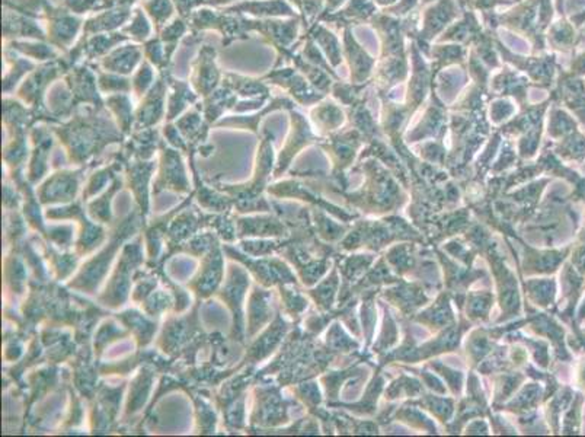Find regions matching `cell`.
<instances>
[{
	"instance_id": "2",
	"label": "cell",
	"mask_w": 585,
	"mask_h": 437,
	"mask_svg": "<svg viewBox=\"0 0 585 437\" xmlns=\"http://www.w3.org/2000/svg\"><path fill=\"white\" fill-rule=\"evenodd\" d=\"M459 6L457 0H437L423 11L421 28L411 36L423 53H430V43L459 17Z\"/></svg>"
},
{
	"instance_id": "26",
	"label": "cell",
	"mask_w": 585,
	"mask_h": 437,
	"mask_svg": "<svg viewBox=\"0 0 585 437\" xmlns=\"http://www.w3.org/2000/svg\"><path fill=\"white\" fill-rule=\"evenodd\" d=\"M398 0H375L376 4L379 6H383L384 9L389 8L391 4H395Z\"/></svg>"
},
{
	"instance_id": "5",
	"label": "cell",
	"mask_w": 585,
	"mask_h": 437,
	"mask_svg": "<svg viewBox=\"0 0 585 437\" xmlns=\"http://www.w3.org/2000/svg\"><path fill=\"white\" fill-rule=\"evenodd\" d=\"M343 52L348 61L352 83L359 85V83L368 82V77L373 75V70L376 69V60L373 57L368 56L364 47H361L359 41L355 40L350 27H344Z\"/></svg>"
},
{
	"instance_id": "17",
	"label": "cell",
	"mask_w": 585,
	"mask_h": 437,
	"mask_svg": "<svg viewBox=\"0 0 585 437\" xmlns=\"http://www.w3.org/2000/svg\"><path fill=\"white\" fill-rule=\"evenodd\" d=\"M154 163H138L130 170V186L133 187L138 195V203L145 211H147V197H146V186L149 181L150 172L154 171Z\"/></svg>"
},
{
	"instance_id": "10",
	"label": "cell",
	"mask_w": 585,
	"mask_h": 437,
	"mask_svg": "<svg viewBox=\"0 0 585 437\" xmlns=\"http://www.w3.org/2000/svg\"><path fill=\"white\" fill-rule=\"evenodd\" d=\"M81 172H61L54 175L53 179L43 187L41 190V202H60L75 197L79 184Z\"/></svg>"
},
{
	"instance_id": "6",
	"label": "cell",
	"mask_w": 585,
	"mask_h": 437,
	"mask_svg": "<svg viewBox=\"0 0 585 437\" xmlns=\"http://www.w3.org/2000/svg\"><path fill=\"white\" fill-rule=\"evenodd\" d=\"M44 8L49 17V40L59 49H69V45L76 38L77 31L81 28L82 20L69 15L65 9L53 11L47 2L44 4Z\"/></svg>"
},
{
	"instance_id": "14",
	"label": "cell",
	"mask_w": 585,
	"mask_h": 437,
	"mask_svg": "<svg viewBox=\"0 0 585 437\" xmlns=\"http://www.w3.org/2000/svg\"><path fill=\"white\" fill-rule=\"evenodd\" d=\"M166 81H168V85L172 88L166 117L168 120H174L188 104L197 101V92H193L186 82L178 81L175 77L170 76V73H166Z\"/></svg>"
},
{
	"instance_id": "16",
	"label": "cell",
	"mask_w": 585,
	"mask_h": 437,
	"mask_svg": "<svg viewBox=\"0 0 585 437\" xmlns=\"http://www.w3.org/2000/svg\"><path fill=\"white\" fill-rule=\"evenodd\" d=\"M223 85L229 86L233 92L241 93L243 97H255V95H268L270 90L263 81H255L249 77L238 76V75H223Z\"/></svg>"
},
{
	"instance_id": "1",
	"label": "cell",
	"mask_w": 585,
	"mask_h": 437,
	"mask_svg": "<svg viewBox=\"0 0 585 437\" xmlns=\"http://www.w3.org/2000/svg\"><path fill=\"white\" fill-rule=\"evenodd\" d=\"M489 27H504L529 38L533 53L545 49V29L552 20L550 0H521L520 4L504 13L485 12Z\"/></svg>"
},
{
	"instance_id": "15",
	"label": "cell",
	"mask_w": 585,
	"mask_h": 437,
	"mask_svg": "<svg viewBox=\"0 0 585 437\" xmlns=\"http://www.w3.org/2000/svg\"><path fill=\"white\" fill-rule=\"evenodd\" d=\"M248 286L247 275L243 273L236 272L231 275L229 283L226 288L223 289L222 298L226 300L232 311L234 314V321L238 318V330L242 331V315H241V305H242L243 295H245V289Z\"/></svg>"
},
{
	"instance_id": "12",
	"label": "cell",
	"mask_w": 585,
	"mask_h": 437,
	"mask_svg": "<svg viewBox=\"0 0 585 437\" xmlns=\"http://www.w3.org/2000/svg\"><path fill=\"white\" fill-rule=\"evenodd\" d=\"M220 277H222V255L216 248L214 251L211 250L209 258L204 261L198 279H195L194 283L191 284V288H194L202 298H206L213 293L220 282Z\"/></svg>"
},
{
	"instance_id": "4",
	"label": "cell",
	"mask_w": 585,
	"mask_h": 437,
	"mask_svg": "<svg viewBox=\"0 0 585 437\" xmlns=\"http://www.w3.org/2000/svg\"><path fill=\"white\" fill-rule=\"evenodd\" d=\"M495 45H497V52H500L501 57L505 61L514 65V68L520 70V72H525L530 81L534 82L537 86L549 85L552 82V56L521 57L511 53L500 40H495Z\"/></svg>"
},
{
	"instance_id": "27",
	"label": "cell",
	"mask_w": 585,
	"mask_h": 437,
	"mask_svg": "<svg viewBox=\"0 0 585 437\" xmlns=\"http://www.w3.org/2000/svg\"><path fill=\"white\" fill-rule=\"evenodd\" d=\"M434 2H437V0H421L423 4H434Z\"/></svg>"
},
{
	"instance_id": "21",
	"label": "cell",
	"mask_w": 585,
	"mask_h": 437,
	"mask_svg": "<svg viewBox=\"0 0 585 437\" xmlns=\"http://www.w3.org/2000/svg\"><path fill=\"white\" fill-rule=\"evenodd\" d=\"M123 33L130 34V38H134L136 41H143L152 33V27H150L149 20L145 17L142 9H138L134 12L133 20L129 27L123 29Z\"/></svg>"
},
{
	"instance_id": "25",
	"label": "cell",
	"mask_w": 585,
	"mask_h": 437,
	"mask_svg": "<svg viewBox=\"0 0 585 437\" xmlns=\"http://www.w3.org/2000/svg\"><path fill=\"white\" fill-rule=\"evenodd\" d=\"M234 2V0H202V4H210V6H220V4H227Z\"/></svg>"
},
{
	"instance_id": "23",
	"label": "cell",
	"mask_w": 585,
	"mask_h": 437,
	"mask_svg": "<svg viewBox=\"0 0 585 437\" xmlns=\"http://www.w3.org/2000/svg\"><path fill=\"white\" fill-rule=\"evenodd\" d=\"M152 83H154V70L150 68L149 63L145 61L140 66L138 72L136 73L133 81H131V86H133L136 95H145L147 88H152Z\"/></svg>"
},
{
	"instance_id": "24",
	"label": "cell",
	"mask_w": 585,
	"mask_h": 437,
	"mask_svg": "<svg viewBox=\"0 0 585 437\" xmlns=\"http://www.w3.org/2000/svg\"><path fill=\"white\" fill-rule=\"evenodd\" d=\"M420 0H399L395 4H391L389 8L384 9V13L391 15V17L402 18L405 15L414 12Z\"/></svg>"
},
{
	"instance_id": "11",
	"label": "cell",
	"mask_w": 585,
	"mask_h": 437,
	"mask_svg": "<svg viewBox=\"0 0 585 437\" xmlns=\"http://www.w3.org/2000/svg\"><path fill=\"white\" fill-rule=\"evenodd\" d=\"M142 56L143 50L138 45H124L122 49L114 50L113 53L107 54L106 59H102L99 65L106 72L129 75L133 72Z\"/></svg>"
},
{
	"instance_id": "7",
	"label": "cell",
	"mask_w": 585,
	"mask_h": 437,
	"mask_svg": "<svg viewBox=\"0 0 585 437\" xmlns=\"http://www.w3.org/2000/svg\"><path fill=\"white\" fill-rule=\"evenodd\" d=\"M161 73V77L150 88L149 93H146L145 101L142 102V106H140L138 113H136L138 127L149 129L150 126L156 124L162 118L168 81H166V70Z\"/></svg>"
},
{
	"instance_id": "9",
	"label": "cell",
	"mask_w": 585,
	"mask_h": 437,
	"mask_svg": "<svg viewBox=\"0 0 585 437\" xmlns=\"http://www.w3.org/2000/svg\"><path fill=\"white\" fill-rule=\"evenodd\" d=\"M226 13H249L255 17H297L295 9L287 4L286 0H252L243 4H234L226 11Z\"/></svg>"
},
{
	"instance_id": "22",
	"label": "cell",
	"mask_w": 585,
	"mask_h": 437,
	"mask_svg": "<svg viewBox=\"0 0 585 437\" xmlns=\"http://www.w3.org/2000/svg\"><path fill=\"white\" fill-rule=\"evenodd\" d=\"M13 50H18L20 53L27 54L29 57H36L40 60H49V59H60L57 56L51 47L47 45L29 44V43H20V41H13Z\"/></svg>"
},
{
	"instance_id": "20",
	"label": "cell",
	"mask_w": 585,
	"mask_h": 437,
	"mask_svg": "<svg viewBox=\"0 0 585 437\" xmlns=\"http://www.w3.org/2000/svg\"><path fill=\"white\" fill-rule=\"evenodd\" d=\"M98 86L102 92H130L133 90L131 81L120 76V75H109L108 72H99L98 75Z\"/></svg>"
},
{
	"instance_id": "18",
	"label": "cell",
	"mask_w": 585,
	"mask_h": 437,
	"mask_svg": "<svg viewBox=\"0 0 585 437\" xmlns=\"http://www.w3.org/2000/svg\"><path fill=\"white\" fill-rule=\"evenodd\" d=\"M107 104H108L109 108H113L114 113L118 117V122L122 124L123 131H129L130 127H131V123H133V108L130 106V99L127 95H114V97H109L107 99Z\"/></svg>"
},
{
	"instance_id": "8",
	"label": "cell",
	"mask_w": 585,
	"mask_h": 437,
	"mask_svg": "<svg viewBox=\"0 0 585 437\" xmlns=\"http://www.w3.org/2000/svg\"><path fill=\"white\" fill-rule=\"evenodd\" d=\"M166 186L172 187L175 190H188V184H186L179 154L175 150L166 149L165 146H162V174L159 177V181L156 182V190L154 191L158 193L161 188H166Z\"/></svg>"
},
{
	"instance_id": "19",
	"label": "cell",
	"mask_w": 585,
	"mask_h": 437,
	"mask_svg": "<svg viewBox=\"0 0 585 437\" xmlns=\"http://www.w3.org/2000/svg\"><path fill=\"white\" fill-rule=\"evenodd\" d=\"M143 8L147 11L158 29H161L162 25L165 24L174 13L172 0H149L143 4Z\"/></svg>"
},
{
	"instance_id": "13",
	"label": "cell",
	"mask_w": 585,
	"mask_h": 437,
	"mask_svg": "<svg viewBox=\"0 0 585 437\" xmlns=\"http://www.w3.org/2000/svg\"><path fill=\"white\" fill-rule=\"evenodd\" d=\"M306 36H311L312 40L320 45L332 68H336L343 63V47H341L338 38L329 33V29L325 28L323 25L313 24L311 28L307 29Z\"/></svg>"
},
{
	"instance_id": "3",
	"label": "cell",
	"mask_w": 585,
	"mask_h": 437,
	"mask_svg": "<svg viewBox=\"0 0 585 437\" xmlns=\"http://www.w3.org/2000/svg\"><path fill=\"white\" fill-rule=\"evenodd\" d=\"M222 72L216 66V50L210 45H204L193 63L191 86L198 95L206 98L216 91V86L222 82Z\"/></svg>"
}]
</instances>
